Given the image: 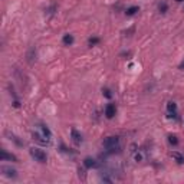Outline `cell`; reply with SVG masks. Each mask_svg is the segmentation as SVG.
I'll list each match as a JSON object with an SVG mask.
<instances>
[{"label":"cell","instance_id":"obj_12","mask_svg":"<svg viewBox=\"0 0 184 184\" xmlns=\"http://www.w3.org/2000/svg\"><path fill=\"white\" fill-rule=\"evenodd\" d=\"M138 12H140V7H138V6H131V7H128L125 10V15H127V16H134Z\"/></svg>","mask_w":184,"mask_h":184},{"label":"cell","instance_id":"obj_11","mask_svg":"<svg viewBox=\"0 0 184 184\" xmlns=\"http://www.w3.org/2000/svg\"><path fill=\"white\" fill-rule=\"evenodd\" d=\"M62 42H64L65 46H71L73 43V36L72 35H69V33H66V35H64V39H62Z\"/></svg>","mask_w":184,"mask_h":184},{"label":"cell","instance_id":"obj_8","mask_svg":"<svg viewBox=\"0 0 184 184\" xmlns=\"http://www.w3.org/2000/svg\"><path fill=\"white\" fill-rule=\"evenodd\" d=\"M84 167H85V168H96V167H98V163H96L94 158L88 157V158H85V160H84Z\"/></svg>","mask_w":184,"mask_h":184},{"label":"cell","instance_id":"obj_15","mask_svg":"<svg viewBox=\"0 0 184 184\" xmlns=\"http://www.w3.org/2000/svg\"><path fill=\"white\" fill-rule=\"evenodd\" d=\"M99 42H101V39H99L98 36H94V38H89L88 45H89V46H95V45H98Z\"/></svg>","mask_w":184,"mask_h":184},{"label":"cell","instance_id":"obj_14","mask_svg":"<svg viewBox=\"0 0 184 184\" xmlns=\"http://www.w3.org/2000/svg\"><path fill=\"white\" fill-rule=\"evenodd\" d=\"M143 160H144V155H143V152L140 151V150L134 152V161H137V163H141Z\"/></svg>","mask_w":184,"mask_h":184},{"label":"cell","instance_id":"obj_17","mask_svg":"<svg viewBox=\"0 0 184 184\" xmlns=\"http://www.w3.org/2000/svg\"><path fill=\"white\" fill-rule=\"evenodd\" d=\"M168 143L171 145H174L176 147L177 144H178V138H177L176 135H168Z\"/></svg>","mask_w":184,"mask_h":184},{"label":"cell","instance_id":"obj_2","mask_svg":"<svg viewBox=\"0 0 184 184\" xmlns=\"http://www.w3.org/2000/svg\"><path fill=\"white\" fill-rule=\"evenodd\" d=\"M30 155L32 158H35V161H39V163H46L48 161V155L43 150H40L38 147H33L30 148Z\"/></svg>","mask_w":184,"mask_h":184},{"label":"cell","instance_id":"obj_5","mask_svg":"<svg viewBox=\"0 0 184 184\" xmlns=\"http://www.w3.org/2000/svg\"><path fill=\"white\" fill-rule=\"evenodd\" d=\"M167 114H168V118H177V104L170 101L167 102Z\"/></svg>","mask_w":184,"mask_h":184},{"label":"cell","instance_id":"obj_4","mask_svg":"<svg viewBox=\"0 0 184 184\" xmlns=\"http://www.w3.org/2000/svg\"><path fill=\"white\" fill-rule=\"evenodd\" d=\"M115 114H117V105L114 104V102L106 104V106H105V117L108 120H112L115 117Z\"/></svg>","mask_w":184,"mask_h":184},{"label":"cell","instance_id":"obj_6","mask_svg":"<svg viewBox=\"0 0 184 184\" xmlns=\"http://www.w3.org/2000/svg\"><path fill=\"white\" fill-rule=\"evenodd\" d=\"M71 138H72V143L75 145L82 144V135H81V132L78 129H75V128L71 129Z\"/></svg>","mask_w":184,"mask_h":184},{"label":"cell","instance_id":"obj_7","mask_svg":"<svg viewBox=\"0 0 184 184\" xmlns=\"http://www.w3.org/2000/svg\"><path fill=\"white\" fill-rule=\"evenodd\" d=\"M1 173L9 178H16L17 177V171L12 167H1Z\"/></svg>","mask_w":184,"mask_h":184},{"label":"cell","instance_id":"obj_1","mask_svg":"<svg viewBox=\"0 0 184 184\" xmlns=\"http://www.w3.org/2000/svg\"><path fill=\"white\" fill-rule=\"evenodd\" d=\"M102 145H104V148L106 150L108 154H115V152H120V137L117 135H111V137H106L104 138V141H102Z\"/></svg>","mask_w":184,"mask_h":184},{"label":"cell","instance_id":"obj_20","mask_svg":"<svg viewBox=\"0 0 184 184\" xmlns=\"http://www.w3.org/2000/svg\"><path fill=\"white\" fill-rule=\"evenodd\" d=\"M176 1H183V0H176Z\"/></svg>","mask_w":184,"mask_h":184},{"label":"cell","instance_id":"obj_3","mask_svg":"<svg viewBox=\"0 0 184 184\" xmlns=\"http://www.w3.org/2000/svg\"><path fill=\"white\" fill-rule=\"evenodd\" d=\"M32 140L35 141V143H38L39 145H49L50 144V138H48L46 135H43L40 131H33Z\"/></svg>","mask_w":184,"mask_h":184},{"label":"cell","instance_id":"obj_9","mask_svg":"<svg viewBox=\"0 0 184 184\" xmlns=\"http://www.w3.org/2000/svg\"><path fill=\"white\" fill-rule=\"evenodd\" d=\"M1 160L3 161H17V158L13 154H9L6 150H1Z\"/></svg>","mask_w":184,"mask_h":184},{"label":"cell","instance_id":"obj_16","mask_svg":"<svg viewBox=\"0 0 184 184\" xmlns=\"http://www.w3.org/2000/svg\"><path fill=\"white\" fill-rule=\"evenodd\" d=\"M158 10H160V13H166L168 10L167 3H166V1H160V3H158Z\"/></svg>","mask_w":184,"mask_h":184},{"label":"cell","instance_id":"obj_10","mask_svg":"<svg viewBox=\"0 0 184 184\" xmlns=\"http://www.w3.org/2000/svg\"><path fill=\"white\" fill-rule=\"evenodd\" d=\"M170 155H171V158H174L178 164H184V155L183 154H180L178 151H173V152H170Z\"/></svg>","mask_w":184,"mask_h":184},{"label":"cell","instance_id":"obj_13","mask_svg":"<svg viewBox=\"0 0 184 184\" xmlns=\"http://www.w3.org/2000/svg\"><path fill=\"white\" fill-rule=\"evenodd\" d=\"M39 128H40V132H42L43 135H46L48 138H52V132H50V129H49L46 125L42 124V125H39Z\"/></svg>","mask_w":184,"mask_h":184},{"label":"cell","instance_id":"obj_18","mask_svg":"<svg viewBox=\"0 0 184 184\" xmlns=\"http://www.w3.org/2000/svg\"><path fill=\"white\" fill-rule=\"evenodd\" d=\"M104 95L106 96V98H111L112 94H111V91H109V89H104Z\"/></svg>","mask_w":184,"mask_h":184},{"label":"cell","instance_id":"obj_19","mask_svg":"<svg viewBox=\"0 0 184 184\" xmlns=\"http://www.w3.org/2000/svg\"><path fill=\"white\" fill-rule=\"evenodd\" d=\"M180 69H184V61L181 62V64H180Z\"/></svg>","mask_w":184,"mask_h":184}]
</instances>
